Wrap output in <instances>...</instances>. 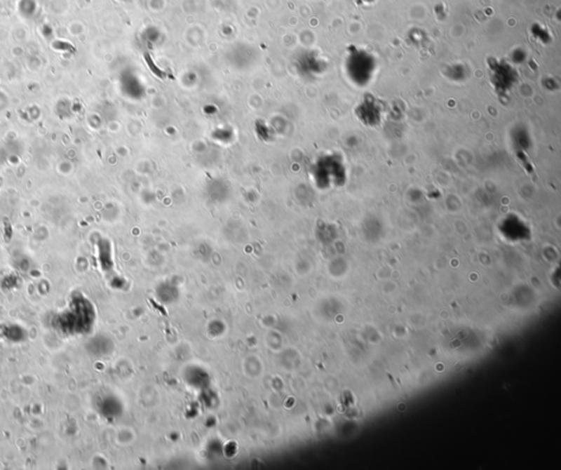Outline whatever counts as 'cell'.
<instances>
[{"instance_id": "3", "label": "cell", "mask_w": 561, "mask_h": 470, "mask_svg": "<svg viewBox=\"0 0 561 470\" xmlns=\"http://www.w3.org/2000/svg\"><path fill=\"white\" fill-rule=\"evenodd\" d=\"M375 70V63L368 55H356L351 60L350 75L356 83L362 86L370 83Z\"/></svg>"}, {"instance_id": "2", "label": "cell", "mask_w": 561, "mask_h": 470, "mask_svg": "<svg viewBox=\"0 0 561 470\" xmlns=\"http://www.w3.org/2000/svg\"><path fill=\"white\" fill-rule=\"evenodd\" d=\"M356 114L358 121H361L367 128H377L383 122V109L381 103L372 95H367L358 105Z\"/></svg>"}, {"instance_id": "1", "label": "cell", "mask_w": 561, "mask_h": 470, "mask_svg": "<svg viewBox=\"0 0 561 470\" xmlns=\"http://www.w3.org/2000/svg\"><path fill=\"white\" fill-rule=\"evenodd\" d=\"M317 171H326V173L317 175L318 182L325 189L340 188L348 181V169L344 158L337 154H331L323 158L317 165Z\"/></svg>"}]
</instances>
